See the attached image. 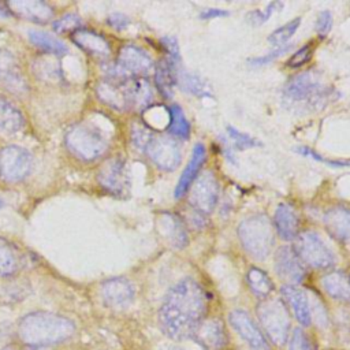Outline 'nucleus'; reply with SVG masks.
Listing matches in <instances>:
<instances>
[{
	"label": "nucleus",
	"mask_w": 350,
	"mask_h": 350,
	"mask_svg": "<svg viewBox=\"0 0 350 350\" xmlns=\"http://www.w3.org/2000/svg\"><path fill=\"white\" fill-rule=\"evenodd\" d=\"M206 308L205 290L196 280L183 279L167 293L161 304L159 310L160 327L171 339H189L205 319Z\"/></svg>",
	"instance_id": "f257e3e1"
},
{
	"label": "nucleus",
	"mask_w": 350,
	"mask_h": 350,
	"mask_svg": "<svg viewBox=\"0 0 350 350\" xmlns=\"http://www.w3.org/2000/svg\"><path fill=\"white\" fill-rule=\"evenodd\" d=\"M75 325L64 316L51 312H33L22 317L18 325L21 342L31 347L62 343L71 338Z\"/></svg>",
	"instance_id": "f03ea898"
},
{
	"label": "nucleus",
	"mask_w": 350,
	"mask_h": 350,
	"mask_svg": "<svg viewBox=\"0 0 350 350\" xmlns=\"http://www.w3.org/2000/svg\"><path fill=\"white\" fill-rule=\"evenodd\" d=\"M332 98V89L324 85L321 75L305 71L291 78L283 89V103L298 113L319 111Z\"/></svg>",
	"instance_id": "7ed1b4c3"
},
{
	"label": "nucleus",
	"mask_w": 350,
	"mask_h": 350,
	"mask_svg": "<svg viewBox=\"0 0 350 350\" xmlns=\"http://www.w3.org/2000/svg\"><path fill=\"white\" fill-rule=\"evenodd\" d=\"M238 237L243 249L258 260L265 258L273 245L272 226L264 215L245 219L238 227Z\"/></svg>",
	"instance_id": "20e7f679"
},
{
	"label": "nucleus",
	"mask_w": 350,
	"mask_h": 350,
	"mask_svg": "<svg viewBox=\"0 0 350 350\" xmlns=\"http://www.w3.org/2000/svg\"><path fill=\"white\" fill-rule=\"evenodd\" d=\"M64 142L67 149L83 161L96 160L108 149L105 137L96 127L86 123L72 126L67 131Z\"/></svg>",
	"instance_id": "39448f33"
},
{
	"label": "nucleus",
	"mask_w": 350,
	"mask_h": 350,
	"mask_svg": "<svg viewBox=\"0 0 350 350\" xmlns=\"http://www.w3.org/2000/svg\"><path fill=\"white\" fill-rule=\"evenodd\" d=\"M257 316L269 340L275 345H283L290 332V314L284 304L271 298L257 305Z\"/></svg>",
	"instance_id": "423d86ee"
},
{
	"label": "nucleus",
	"mask_w": 350,
	"mask_h": 350,
	"mask_svg": "<svg viewBox=\"0 0 350 350\" xmlns=\"http://www.w3.org/2000/svg\"><path fill=\"white\" fill-rule=\"evenodd\" d=\"M153 66L150 56L139 46L127 44L120 48L118 59L107 70V77L111 81H124L131 77L146 74Z\"/></svg>",
	"instance_id": "0eeeda50"
},
{
	"label": "nucleus",
	"mask_w": 350,
	"mask_h": 350,
	"mask_svg": "<svg viewBox=\"0 0 350 350\" xmlns=\"http://www.w3.org/2000/svg\"><path fill=\"white\" fill-rule=\"evenodd\" d=\"M295 253L302 262L317 269L329 268L335 262L331 250L313 231H305L297 235Z\"/></svg>",
	"instance_id": "6e6552de"
},
{
	"label": "nucleus",
	"mask_w": 350,
	"mask_h": 350,
	"mask_svg": "<svg viewBox=\"0 0 350 350\" xmlns=\"http://www.w3.org/2000/svg\"><path fill=\"white\" fill-rule=\"evenodd\" d=\"M149 159L164 171H174L182 160L179 144L168 135H154L145 148Z\"/></svg>",
	"instance_id": "1a4fd4ad"
},
{
	"label": "nucleus",
	"mask_w": 350,
	"mask_h": 350,
	"mask_svg": "<svg viewBox=\"0 0 350 350\" xmlns=\"http://www.w3.org/2000/svg\"><path fill=\"white\" fill-rule=\"evenodd\" d=\"M31 154L16 145L0 149V176L8 182L23 179L31 170Z\"/></svg>",
	"instance_id": "9d476101"
},
{
	"label": "nucleus",
	"mask_w": 350,
	"mask_h": 350,
	"mask_svg": "<svg viewBox=\"0 0 350 350\" xmlns=\"http://www.w3.org/2000/svg\"><path fill=\"white\" fill-rule=\"evenodd\" d=\"M219 198V183L211 171L201 174L190 186V202L200 213L213 211Z\"/></svg>",
	"instance_id": "9b49d317"
},
{
	"label": "nucleus",
	"mask_w": 350,
	"mask_h": 350,
	"mask_svg": "<svg viewBox=\"0 0 350 350\" xmlns=\"http://www.w3.org/2000/svg\"><path fill=\"white\" fill-rule=\"evenodd\" d=\"M97 180L103 189L115 196H122L129 187V175L122 159L107 160L97 172Z\"/></svg>",
	"instance_id": "f8f14e48"
},
{
	"label": "nucleus",
	"mask_w": 350,
	"mask_h": 350,
	"mask_svg": "<svg viewBox=\"0 0 350 350\" xmlns=\"http://www.w3.org/2000/svg\"><path fill=\"white\" fill-rule=\"evenodd\" d=\"M204 350H224L228 339L224 324L216 317L204 319L191 336Z\"/></svg>",
	"instance_id": "ddd939ff"
},
{
	"label": "nucleus",
	"mask_w": 350,
	"mask_h": 350,
	"mask_svg": "<svg viewBox=\"0 0 350 350\" xmlns=\"http://www.w3.org/2000/svg\"><path fill=\"white\" fill-rule=\"evenodd\" d=\"M231 327L241 335V338L249 343L254 350H269L265 336L254 323V320L241 309H235L228 314Z\"/></svg>",
	"instance_id": "4468645a"
},
{
	"label": "nucleus",
	"mask_w": 350,
	"mask_h": 350,
	"mask_svg": "<svg viewBox=\"0 0 350 350\" xmlns=\"http://www.w3.org/2000/svg\"><path fill=\"white\" fill-rule=\"evenodd\" d=\"M0 85L15 94H23L27 90V82L19 63L7 49H0Z\"/></svg>",
	"instance_id": "2eb2a0df"
},
{
	"label": "nucleus",
	"mask_w": 350,
	"mask_h": 350,
	"mask_svg": "<svg viewBox=\"0 0 350 350\" xmlns=\"http://www.w3.org/2000/svg\"><path fill=\"white\" fill-rule=\"evenodd\" d=\"M126 109L141 111L152 101V89L149 82L142 77H131L122 81Z\"/></svg>",
	"instance_id": "dca6fc26"
},
{
	"label": "nucleus",
	"mask_w": 350,
	"mask_h": 350,
	"mask_svg": "<svg viewBox=\"0 0 350 350\" xmlns=\"http://www.w3.org/2000/svg\"><path fill=\"white\" fill-rule=\"evenodd\" d=\"M276 273L290 283H299L305 278V268L297 253L288 247L282 246L275 254Z\"/></svg>",
	"instance_id": "f3484780"
},
{
	"label": "nucleus",
	"mask_w": 350,
	"mask_h": 350,
	"mask_svg": "<svg viewBox=\"0 0 350 350\" xmlns=\"http://www.w3.org/2000/svg\"><path fill=\"white\" fill-rule=\"evenodd\" d=\"M101 297L108 306L123 308L134 298V287L124 278H112L101 284Z\"/></svg>",
	"instance_id": "a211bd4d"
},
{
	"label": "nucleus",
	"mask_w": 350,
	"mask_h": 350,
	"mask_svg": "<svg viewBox=\"0 0 350 350\" xmlns=\"http://www.w3.org/2000/svg\"><path fill=\"white\" fill-rule=\"evenodd\" d=\"M11 14L36 23H46L53 16V8L40 0H12L7 3Z\"/></svg>",
	"instance_id": "6ab92c4d"
},
{
	"label": "nucleus",
	"mask_w": 350,
	"mask_h": 350,
	"mask_svg": "<svg viewBox=\"0 0 350 350\" xmlns=\"http://www.w3.org/2000/svg\"><path fill=\"white\" fill-rule=\"evenodd\" d=\"M72 41L83 49L86 53L96 57H108L111 53V48L108 41L98 33L93 30L79 29L72 33Z\"/></svg>",
	"instance_id": "aec40b11"
},
{
	"label": "nucleus",
	"mask_w": 350,
	"mask_h": 350,
	"mask_svg": "<svg viewBox=\"0 0 350 350\" xmlns=\"http://www.w3.org/2000/svg\"><path fill=\"white\" fill-rule=\"evenodd\" d=\"M205 148L202 144H196L193 148V153L191 157L187 163V165L185 167L183 172L180 174V178L178 180V185L175 187V197L180 198L193 185V182L197 178L198 171L201 170L204 161H205Z\"/></svg>",
	"instance_id": "412c9836"
},
{
	"label": "nucleus",
	"mask_w": 350,
	"mask_h": 350,
	"mask_svg": "<svg viewBox=\"0 0 350 350\" xmlns=\"http://www.w3.org/2000/svg\"><path fill=\"white\" fill-rule=\"evenodd\" d=\"M325 230L338 241L350 239V211L346 208H332L324 215Z\"/></svg>",
	"instance_id": "4be33fe9"
},
{
	"label": "nucleus",
	"mask_w": 350,
	"mask_h": 350,
	"mask_svg": "<svg viewBox=\"0 0 350 350\" xmlns=\"http://www.w3.org/2000/svg\"><path fill=\"white\" fill-rule=\"evenodd\" d=\"M273 223H275L278 234L283 239L290 241L297 237L299 221H298V216L293 206H290L287 204L278 205V208L275 211V216H273Z\"/></svg>",
	"instance_id": "5701e85b"
},
{
	"label": "nucleus",
	"mask_w": 350,
	"mask_h": 350,
	"mask_svg": "<svg viewBox=\"0 0 350 350\" xmlns=\"http://www.w3.org/2000/svg\"><path fill=\"white\" fill-rule=\"evenodd\" d=\"M282 294L286 298L287 304L291 306L297 320L302 325H309L312 314L305 293L293 284H287L282 287Z\"/></svg>",
	"instance_id": "b1692460"
},
{
	"label": "nucleus",
	"mask_w": 350,
	"mask_h": 350,
	"mask_svg": "<svg viewBox=\"0 0 350 350\" xmlns=\"http://www.w3.org/2000/svg\"><path fill=\"white\" fill-rule=\"evenodd\" d=\"M175 64L168 60L163 59L157 63L156 70H154V81L159 92L161 93L163 97L170 98L174 94V89L176 85V71H175Z\"/></svg>",
	"instance_id": "393cba45"
},
{
	"label": "nucleus",
	"mask_w": 350,
	"mask_h": 350,
	"mask_svg": "<svg viewBox=\"0 0 350 350\" xmlns=\"http://www.w3.org/2000/svg\"><path fill=\"white\" fill-rule=\"evenodd\" d=\"M21 267L22 257L16 246L4 238H0V276H12L21 269Z\"/></svg>",
	"instance_id": "a878e982"
},
{
	"label": "nucleus",
	"mask_w": 350,
	"mask_h": 350,
	"mask_svg": "<svg viewBox=\"0 0 350 350\" xmlns=\"http://www.w3.org/2000/svg\"><path fill=\"white\" fill-rule=\"evenodd\" d=\"M321 287L335 299L350 301V280L339 271L325 273L321 278Z\"/></svg>",
	"instance_id": "bb28decb"
},
{
	"label": "nucleus",
	"mask_w": 350,
	"mask_h": 350,
	"mask_svg": "<svg viewBox=\"0 0 350 350\" xmlns=\"http://www.w3.org/2000/svg\"><path fill=\"white\" fill-rule=\"evenodd\" d=\"M97 94L101 101L115 109H126L124 96L122 90V81H103L97 85Z\"/></svg>",
	"instance_id": "cd10ccee"
},
{
	"label": "nucleus",
	"mask_w": 350,
	"mask_h": 350,
	"mask_svg": "<svg viewBox=\"0 0 350 350\" xmlns=\"http://www.w3.org/2000/svg\"><path fill=\"white\" fill-rule=\"evenodd\" d=\"M23 116L15 105L0 96V131L16 133L23 126Z\"/></svg>",
	"instance_id": "c85d7f7f"
},
{
	"label": "nucleus",
	"mask_w": 350,
	"mask_h": 350,
	"mask_svg": "<svg viewBox=\"0 0 350 350\" xmlns=\"http://www.w3.org/2000/svg\"><path fill=\"white\" fill-rule=\"evenodd\" d=\"M29 40L34 46H37L42 52H46L51 55L60 56L67 52V46L63 41H60L55 36L45 33V31H37V30L33 31L31 30V31H29Z\"/></svg>",
	"instance_id": "c756f323"
},
{
	"label": "nucleus",
	"mask_w": 350,
	"mask_h": 350,
	"mask_svg": "<svg viewBox=\"0 0 350 350\" xmlns=\"http://www.w3.org/2000/svg\"><path fill=\"white\" fill-rule=\"evenodd\" d=\"M246 282L256 297L265 298L273 290V283L269 276L260 268H250L246 273Z\"/></svg>",
	"instance_id": "7c9ffc66"
},
{
	"label": "nucleus",
	"mask_w": 350,
	"mask_h": 350,
	"mask_svg": "<svg viewBox=\"0 0 350 350\" xmlns=\"http://www.w3.org/2000/svg\"><path fill=\"white\" fill-rule=\"evenodd\" d=\"M168 133L178 138H187L190 134V124L182 111V108L176 104L168 108Z\"/></svg>",
	"instance_id": "2f4dec72"
},
{
	"label": "nucleus",
	"mask_w": 350,
	"mask_h": 350,
	"mask_svg": "<svg viewBox=\"0 0 350 350\" xmlns=\"http://www.w3.org/2000/svg\"><path fill=\"white\" fill-rule=\"evenodd\" d=\"M179 82H180V86L186 92H189V93H191L197 97H212V92H211L209 85L197 75L182 72L180 78H179Z\"/></svg>",
	"instance_id": "473e14b6"
},
{
	"label": "nucleus",
	"mask_w": 350,
	"mask_h": 350,
	"mask_svg": "<svg viewBox=\"0 0 350 350\" xmlns=\"http://www.w3.org/2000/svg\"><path fill=\"white\" fill-rule=\"evenodd\" d=\"M164 228L167 230V235L170 241L176 247H183L187 243V235L186 231L180 223V220L176 216H167L164 217Z\"/></svg>",
	"instance_id": "72a5a7b5"
},
{
	"label": "nucleus",
	"mask_w": 350,
	"mask_h": 350,
	"mask_svg": "<svg viewBox=\"0 0 350 350\" xmlns=\"http://www.w3.org/2000/svg\"><path fill=\"white\" fill-rule=\"evenodd\" d=\"M301 23V18H294L291 21H288L287 23H284L283 26L275 29L269 37H268V42L275 45V46H283L286 45V42L293 37V34L297 31L298 26Z\"/></svg>",
	"instance_id": "f704fd0d"
},
{
	"label": "nucleus",
	"mask_w": 350,
	"mask_h": 350,
	"mask_svg": "<svg viewBox=\"0 0 350 350\" xmlns=\"http://www.w3.org/2000/svg\"><path fill=\"white\" fill-rule=\"evenodd\" d=\"M82 26V19L77 14H67L56 19L52 25L56 33H74Z\"/></svg>",
	"instance_id": "c9c22d12"
},
{
	"label": "nucleus",
	"mask_w": 350,
	"mask_h": 350,
	"mask_svg": "<svg viewBox=\"0 0 350 350\" xmlns=\"http://www.w3.org/2000/svg\"><path fill=\"white\" fill-rule=\"evenodd\" d=\"M288 350H316V347L302 328H295L290 336Z\"/></svg>",
	"instance_id": "e433bc0d"
},
{
	"label": "nucleus",
	"mask_w": 350,
	"mask_h": 350,
	"mask_svg": "<svg viewBox=\"0 0 350 350\" xmlns=\"http://www.w3.org/2000/svg\"><path fill=\"white\" fill-rule=\"evenodd\" d=\"M227 133L230 135V138L234 141V145L238 149H249V148H254L257 145H261L256 138H253L249 134H245L239 130H237L232 126H227Z\"/></svg>",
	"instance_id": "4c0bfd02"
},
{
	"label": "nucleus",
	"mask_w": 350,
	"mask_h": 350,
	"mask_svg": "<svg viewBox=\"0 0 350 350\" xmlns=\"http://www.w3.org/2000/svg\"><path fill=\"white\" fill-rule=\"evenodd\" d=\"M283 5L282 1H272L269 3L262 11L261 10H256V11H252L249 14V21L253 23V25H262L267 19L271 18V15L276 11V10H280Z\"/></svg>",
	"instance_id": "58836bf2"
},
{
	"label": "nucleus",
	"mask_w": 350,
	"mask_h": 350,
	"mask_svg": "<svg viewBox=\"0 0 350 350\" xmlns=\"http://www.w3.org/2000/svg\"><path fill=\"white\" fill-rule=\"evenodd\" d=\"M152 137H153V134L145 126L134 124L133 129H131V141L138 149L145 150V148H146V145H148V142L150 141Z\"/></svg>",
	"instance_id": "ea45409f"
},
{
	"label": "nucleus",
	"mask_w": 350,
	"mask_h": 350,
	"mask_svg": "<svg viewBox=\"0 0 350 350\" xmlns=\"http://www.w3.org/2000/svg\"><path fill=\"white\" fill-rule=\"evenodd\" d=\"M312 53H313V49L309 44L301 46L298 51H295L291 57L287 60V66L288 67H301L304 64H306L310 59H312Z\"/></svg>",
	"instance_id": "a19ab883"
},
{
	"label": "nucleus",
	"mask_w": 350,
	"mask_h": 350,
	"mask_svg": "<svg viewBox=\"0 0 350 350\" xmlns=\"http://www.w3.org/2000/svg\"><path fill=\"white\" fill-rule=\"evenodd\" d=\"M297 150H298L301 154H304V156H309V157H312V159H314V160H317V161L325 163L327 165H331V167H350V160H346V161H345V160H328V159L320 156L319 153H316L314 150H312V149H309V148H305V146L298 148Z\"/></svg>",
	"instance_id": "79ce46f5"
},
{
	"label": "nucleus",
	"mask_w": 350,
	"mask_h": 350,
	"mask_svg": "<svg viewBox=\"0 0 350 350\" xmlns=\"http://www.w3.org/2000/svg\"><path fill=\"white\" fill-rule=\"evenodd\" d=\"M161 45L165 49L167 53V59L171 60L174 64H176L179 62V46L178 42L174 37H164L161 38Z\"/></svg>",
	"instance_id": "37998d69"
},
{
	"label": "nucleus",
	"mask_w": 350,
	"mask_h": 350,
	"mask_svg": "<svg viewBox=\"0 0 350 350\" xmlns=\"http://www.w3.org/2000/svg\"><path fill=\"white\" fill-rule=\"evenodd\" d=\"M290 48H291V45H290V44H286V45H283V46H279V49H276V51H273V52H271V53H268V55H265V56L249 59V63H250L252 66H254V67H258V66H264V64H267V63L272 62L275 57L280 56L282 53H286V52H287Z\"/></svg>",
	"instance_id": "c03bdc74"
},
{
	"label": "nucleus",
	"mask_w": 350,
	"mask_h": 350,
	"mask_svg": "<svg viewBox=\"0 0 350 350\" xmlns=\"http://www.w3.org/2000/svg\"><path fill=\"white\" fill-rule=\"evenodd\" d=\"M332 27V15L329 11H323L319 14L316 21V31L320 36H325Z\"/></svg>",
	"instance_id": "a18cd8bd"
},
{
	"label": "nucleus",
	"mask_w": 350,
	"mask_h": 350,
	"mask_svg": "<svg viewBox=\"0 0 350 350\" xmlns=\"http://www.w3.org/2000/svg\"><path fill=\"white\" fill-rule=\"evenodd\" d=\"M129 23H130V19L120 12H115L108 16V25H111L116 30L126 29L129 26Z\"/></svg>",
	"instance_id": "49530a36"
},
{
	"label": "nucleus",
	"mask_w": 350,
	"mask_h": 350,
	"mask_svg": "<svg viewBox=\"0 0 350 350\" xmlns=\"http://www.w3.org/2000/svg\"><path fill=\"white\" fill-rule=\"evenodd\" d=\"M228 11L221 10V8H206L201 11L200 18L201 19H213V18H220V16H227Z\"/></svg>",
	"instance_id": "de8ad7c7"
},
{
	"label": "nucleus",
	"mask_w": 350,
	"mask_h": 350,
	"mask_svg": "<svg viewBox=\"0 0 350 350\" xmlns=\"http://www.w3.org/2000/svg\"><path fill=\"white\" fill-rule=\"evenodd\" d=\"M11 11L7 7V3H0V16H10Z\"/></svg>",
	"instance_id": "09e8293b"
},
{
	"label": "nucleus",
	"mask_w": 350,
	"mask_h": 350,
	"mask_svg": "<svg viewBox=\"0 0 350 350\" xmlns=\"http://www.w3.org/2000/svg\"><path fill=\"white\" fill-rule=\"evenodd\" d=\"M1 350H15L12 346H7V347H4V349H1Z\"/></svg>",
	"instance_id": "8fccbe9b"
},
{
	"label": "nucleus",
	"mask_w": 350,
	"mask_h": 350,
	"mask_svg": "<svg viewBox=\"0 0 350 350\" xmlns=\"http://www.w3.org/2000/svg\"><path fill=\"white\" fill-rule=\"evenodd\" d=\"M168 350H183V349H178V347H170Z\"/></svg>",
	"instance_id": "3c124183"
},
{
	"label": "nucleus",
	"mask_w": 350,
	"mask_h": 350,
	"mask_svg": "<svg viewBox=\"0 0 350 350\" xmlns=\"http://www.w3.org/2000/svg\"><path fill=\"white\" fill-rule=\"evenodd\" d=\"M1 205H3V202H1V201H0V208H1Z\"/></svg>",
	"instance_id": "603ef678"
},
{
	"label": "nucleus",
	"mask_w": 350,
	"mask_h": 350,
	"mask_svg": "<svg viewBox=\"0 0 350 350\" xmlns=\"http://www.w3.org/2000/svg\"><path fill=\"white\" fill-rule=\"evenodd\" d=\"M349 280H350V278H349Z\"/></svg>",
	"instance_id": "864d4df0"
}]
</instances>
